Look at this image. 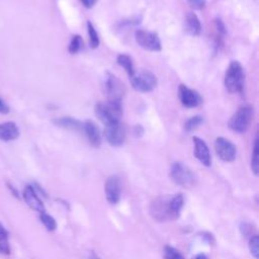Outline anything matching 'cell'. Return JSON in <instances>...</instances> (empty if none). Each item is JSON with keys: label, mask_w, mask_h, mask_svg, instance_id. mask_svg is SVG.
<instances>
[{"label": "cell", "mask_w": 259, "mask_h": 259, "mask_svg": "<svg viewBox=\"0 0 259 259\" xmlns=\"http://www.w3.org/2000/svg\"><path fill=\"white\" fill-rule=\"evenodd\" d=\"M82 47H83L82 37L80 35H78V34H75L71 38V41H70L69 47H68V51L71 54H76V53H78L82 49Z\"/></svg>", "instance_id": "24"}, {"label": "cell", "mask_w": 259, "mask_h": 259, "mask_svg": "<svg viewBox=\"0 0 259 259\" xmlns=\"http://www.w3.org/2000/svg\"><path fill=\"white\" fill-rule=\"evenodd\" d=\"M203 122V118L200 115H194L192 117H190L189 119H187L184 123V128L187 132H191L195 128H197L201 123Z\"/></svg>", "instance_id": "25"}, {"label": "cell", "mask_w": 259, "mask_h": 259, "mask_svg": "<svg viewBox=\"0 0 259 259\" xmlns=\"http://www.w3.org/2000/svg\"><path fill=\"white\" fill-rule=\"evenodd\" d=\"M249 249H250L251 255L255 259H258L259 258V237L257 235H254L253 237H251L249 242Z\"/></svg>", "instance_id": "28"}, {"label": "cell", "mask_w": 259, "mask_h": 259, "mask_svg": "<svg viewBox=\"0 0 259 259\" xmlns=\"http://www.w3.org/2000/svg\"><path fill=\"white\" fill-rule=\"evenodd\" d=\"M94 111L105 125L119 122L122 114L121 101L107 99L106 101L98 102L94 107Z\"/></svg>", "instance_id": "1"}, {"label": "cell", "mask_w": 259, "mask_h": 259, "mask_svg": "<svg viewBox=\"0 0 259 259\" xmlns=\"http://www.w3.org/2000/svg\"><path fill=\"white\" fill-rule=\"evenodd\" d=\"M9 112V107L8 105L0 98V113L2 114H6Z\"/></svg>", "instance_id": "31"}, {"label": "cell", "mask_w": 259, "mask_h": 259, "mask_svg": "<svg viewBox=\"0 0 259 259\" xmlns=\"http://www.w3.org/2000/svg\"><path fill=\"white\" fill-rule=\"evenodd\" d=\"M244 70L242 65L237 61H232L226 71L224 84L230 93H239L244 87Z\"/></svg>", "instance_id": "2"}, {"label": "cell", "mask_w": 259, "mask_h": 259, "mask_svg": "<svg viewBox=\"0 0 259 259\" xmlns=\"http://www.w3.org/2000/svg\"><path fill=\"white\" fill-rule=\"evenodd\" d=\"M87 32H88L91 49H96L99 46V37H98L97 31L95 30V27L90 21H87Z\"/></svg>", "instance_id": "22"}, {"label": "cell", "mask_w": 259, "mask_h": 259, "mask_svg": "<svg viewBox=\"0 0 259 259\" xmlns=\"http://www.w3.org/2000/svg\"><path fill=\"white\" fill-rule=\"evenodd\" d=\"M103 136L109 145L113 147H119L124 143L125 128L120 123V121L116 123L107 124L105 125Z\"/></svg>", "instance_id": "9"}, {"label": "cell", "mask_w": 259, "mask_h": 259, "mask_svg": "<svg viewBox=\"0 0 259 259\" xmlns=\"http://www.w3.org/2000/svg\"><path fill=\"white\" fill-rule=\"evenodd\" d=\"M80 1L82 2V4H83L84 7H86V8H91V7H93V6L96 4V2H97L98 0H80Z\"/></svg>", "instance_id": "32"}, {"label": "cell", "mask_w": 259, "mask_h": 259, "mask_svg": "<svg viewBox=\"0 0 259 259\" xmlns=\"http://www.w3.org/2000/svg\"><path fill=\"white\" fill-rule=\"evenodd\" d=\"M184 30L190 35H198L201 32V24L197 15L193 12H189L184 19Z\"/></svg>", "instance_id": "17"}, {"label": "cell", "mask_w": 259, "mask_h": 259, "mask_svg": "<svg viewBox=\"0 0 259 259\" xmlns=\"http://www.w3.org/2000/svg\"><path fill=\"white\" fill-rule=\"evenodd\" d=\"M0 254H4V255L10 254L8 233L1 224H0Z\"/></svg>", "instance_id": "20"}, {"label": "cell", "mask_w": 259, "mask_h": 259, "mask_svg": "<svg viewBox=\"0 0 259 259\" xmlns=\"http://www.w3.org/2000/svg\"><path fill=\"white\" fill-rule=\"evenodd\" d=\"M178 96L182 105L187 108H194L202 103V97L200 94L196 90L190 89L183 84L179 85Z\"/></svg>", "instance_id": "11"}, {"label": "cell", "mask_w": 259, "mask_h": 259, "mask_svg": "<svg viewBox=\"0 0 259 259\" xmlns=\"http://www.w3.org/2000/svg\"><path fill=\"white\" fill-rule=\"evenodd\" d=\"M258 139L256 137L254 141V147H253V153H252V159H251V168L253 173L257 176L259 173V159H258Z\"/></svg>", "instance_id": "23"}, {"label": "cell", "mask_w": 259, "mask_h": 259, "mask_svg": "<svg viewBox=\"0 0 259 259\" xmlns=\"http://www.w3.org/2000/svg\"><path fill=\"white\" fill-rule=\"evenodd\" d=\"M116 61H117V64L124 69V71L126 72L128 77L134 75V73L136 72L135 67H134V62H133L132 58L128 55L120 54V55L117 56Z\"/></svg>", "instance_id": "19"}, {"label": "cell", "mask_w": 259, "mask_h": 259, "mask_svg": "<svg viewBox=\"0 0 259 259\" xmlns=\"http://www.w3.org/2000/svg\"><path fill=\"white\" fill-rule=\"evenodd\" d=\"M135 38L137 44L147 51L159 52L162 49L160 37L154 31L138 29L135 32Z\"/></svg>", "instance_id": "7"}, {"label": "cell", "mask_w": 259, "mask_h": 259, "mask_svg": "<svg viewBox=\"0 0 259 259\" xmlns=\"http://www.w3.org/2000/svg\"><path fill=\"white\" fill-rule=\"evenodd\" d=\"M131 84L136 91L151 92L157 85V78L154 73L148 70H140L130 77Z\"/></svg>", "instance_id": "6"}, {"label": "cell", "mask_w": 259, "mask_h": 259, "mask_svg": "<svg viewBox=\"0 0 259 259\" xmlns=\"http://www.w3.org/2000/svg\"><path fill=\"white\" fill-rule=\"evenodd\" d=\"M170 177L179 186L184 188H190L195 184L194 173L181 162H175L171 166Z\"/></svg>", "instance_id": "5"}, {"label": "cell", "mask_w": 259, "mask_h": 259, "mask_svg": "<svg viewBox=\"0 0 259 259\" xmlns=\"http://www.w3.org/2000/svg\"><path fill=\"white\" fill-rule=\"evenodd\" d=\"M215 25H217V28H218L219 32H221L222 34H225L226 27H225V25H224V23H223V21L221 19H217L215 20Z\"/></svg>", "instance_id": "30"}, {"label": "cell", "mask_w": 259, "mask_h": 259, "mask_svg": "<svg viewBox=\"0 0 259 259\" xmlns=\"http://www.w3.org/2000/svg\"><path fill=\"white\" fill-rule=\"evenodd\" d=\"M214 150L218 157L225 162H232L236 158V146L228 139L219 137L214 141Z\"/></svg>", "instance_id": "10"}, {"label": "cell", "mask_w": 259, "mask_h": 259, "mask_svg": "<svg viewBox=\"0 0 259 259\" xmlns=\"http://www.w3.org/2000/svg\"><path fill=\"white\" fill-rule=\"evenodd\" d=\"M90 259H100L98 256H96L95 254H92V256L90 257Z\"/></svg>", "instance_id": "34"}, {"label": "cell", "mask_w": 259, "mask_h": 259, "mask_svg": "<svg viewBox=\"0 0 259 259\" xmlns=\"http://www.w3.org/2000/svg\"><path fill=\"white\" fill-rule=\"evenodd\" d=\"M192 259H207L206 258V256L204 255V254H202V253H199V254H197V255H195Z\"/></svg>", "instance_id": "33"}, {"label": "cell", "mask_w": 259, "mask_h": 259, "mask_svg": "<svg viewBox=\"0 0 259 259\" xmlns=\"http://www.w3.org/2000/svg\"><path fill=\"white\" fill-rule=\"evenodd\" d=\"M192 140L194 144V155L196 159L204 166L209 167L211 164V157L206 143L198 137H193Z\"/></svg>", "instance_id": "13"}, {"label": "cell", "mask_w": 259, "mask_h": 259, "mask_svg": "<svg viewBox=\"0 0 259 259\" xmlns=\"http://www.w3.org/2000/svg\"><path fill=\"white\" fill-rule=\"evenodd\" d=\"M104 192L109 203L115 204L120 198V183L117 176H109L104 184Z\"/></svg>", "instance_id": "12"}, {"label": "cell", "mask_w": 259, "mask_h": 259, "mask_svg": "<svg viewBox=\"0 0 259 259\" xmlns=\"http://www.w3.org/2000/svg\"><path fill=\"white\" fill-rule=\"evenodd\" d=\"M164 259H184L182 254L172 246H165Z\"/></svg>", "instance_id": "27"}, {"label": "cell", "mask_w": 259, "mask_h": 259, "mask_svg": "<svg viewBox=\"0 0 259 259\" xmlns=\"http://www.w3.org/2000/svg\"><path fill=\"white\" fill-rule=\"evenodd\" d=\"M22 196H23L24 201L30 208H32L33 210L38 211V212H45V205H44L42 201L39 199L37 192L35 191L33 186L26 185L25 188L23 189Z\"/></svg>", "instance_id": "14"}, {"label": "cell", "mask_w": 259, "mask_h": 259, "mask_svg": "<svg viewBox=\"0 0 259 259\" xmlns=\"http://www.w3.org/2000/svg\"><path fill=\"white\" fill-rule=\"evenodd\" d=\"M103 92L108 100L121 101L124 94V86L116 76L107 73L103 82Z\"/></svg>", "instance_id": "8"}, {"label": "cell", "mask_w": 259, "mask_h": 259, "mask_svg": "<svg viewBox=\"0 0 259 259\" xmlns=\"http://www.w3.org/2000/svg\"><path fill=\"white\" fill-rule=\"evenodd\" d=\"M88 140V142L93 146V147H99L101 144V134L99 131V127L97 124L90 120L87 119L85 122H83V130H82Z\"/></svg>", "instance_id": "15"}, {"label": "cell", "mask_w": 259, "mask_h": 259, "mask_svg": "<svg viewBox=\"0 0 259 259\" xmlns=\"http://www.w3.org/2000/svg\"><path fill=\"white\" fill-rule=\"evenodd\" d=\"M254 116V109L251 105L241 106L230 118L228 125L236 133L243 134L249 128Z\"/></svg>", "instance_id": "3"}, {"label": "cell", "mask_w": 259, "mask_h": 259, "mask_svg": "<svg viewBox=\"0 0 259 259\" xmlns=\"http://www.w3.org/2000/svg\"><path fill=\"white\" fill-rule=\"evenodd\" d=\"M183 202H184V198L183 195L181 193H177L176 195L172 196L170 199V204H171V208L173 210V212L179 217L181 208L183 206Z\"/></svg>", "instance_id": "21"}, {"label": "cell", "mask_w": 259, "mask_h": 259, "mask_svg": "<svg viewBox=\"0 0 259 259\" xmlns=\"http://www.w3.org/2000/svg\"><path fill=\"white\" fill-rule=\"evenodd\" d=\"M187 1L195 9H201L206 2V0H187Z\"/></svg>", "instance_id": "29"}, {"label": "cell", "mask_w": 259, "mask_h": 259, "mask_svg": "<svg viewBox=\"0 0 259 259\" xmlns=\"http://www.w3.org/2000/svg\"><path fill=\"white\" fill-rule=\"evenodd\" d=\"M53 123L56 126L65 128V130H71V131H82L83 130V122L80 120L70 117V116H64V117H58L53 119Z\"/></svg>", "instance_id": "18"}, {"label": "cell", "mask_w": 259, "mask_h": 259, "mask_svg": "<svg viewBox=\"0 0 259 259\" xmlns=\"http://www.w3.org/2000/svg\"><path fill=\"white\" fill-rule=\"evenodd\" d=\"M19 128L13 121H6L0 123V141L10 142L19 137Z\"/></svg>", "instance_id": "16"}, {"label": "cell", "mask_w": 259, "mask_h": 259, "mask_svg": "<svg viewBox=\"0 0 259 259\" xmlns=\"http://www.w3.org/2000/svg\"><path fill=\"white\" fill-rule=\"evenodd\" d=\"M39 219H40V222L42 223V225L46 227L47 230H49V231L56 230L57 223H56L55 219L52 215H50V214H48L46 212H40Z\"/></svg>", "instance_id": "26"}, {"label": "cell", "mask_w": 259, "mask_h": 259, "mask_svg": "<svg viewBox=\"0 0 259 259\" xmlns=\"http://www.w3.org/2000/svg\"><path fill=\"white\" fill-rule=\"evenodd\" d=\"M170 199L171 197L168 195L160 196L151 203L150 212L155 220L159 222H165V221L175 220L178 218L171 208Z\"/></svg>", "instance_id": "4"}]
</instances>
